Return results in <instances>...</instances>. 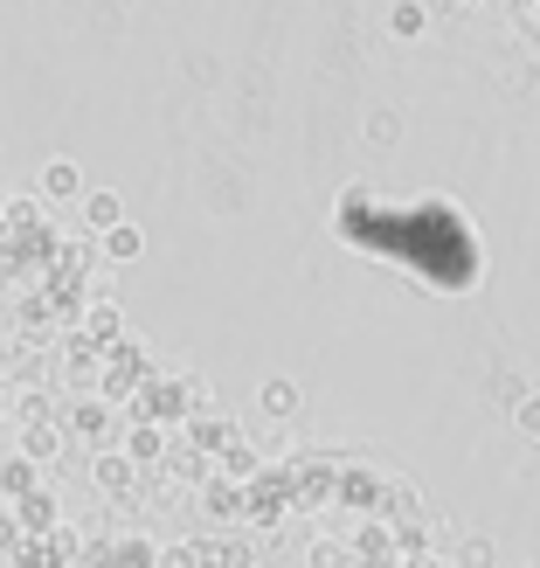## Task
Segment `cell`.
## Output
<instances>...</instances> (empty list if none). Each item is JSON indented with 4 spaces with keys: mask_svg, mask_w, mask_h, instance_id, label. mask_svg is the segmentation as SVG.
Returning a JSON list of instances; mask_svg holds the SVG:
<instances>
[{
    "mask_svg": "<svg viewBox=\"0 0 540 568\" xmlns=\"http://www.w3.org/2000/svg\"><path fill=\"white\" fill-rule=\"evenodd\" d=\"M139 250H146V236H139L132 222H111V230H104V257H111V264H132Z\"/></svg>",
    "mask_w": 540,
    "mask_h": 568,
    "instance_id": "cell-1",
    "label": "cell"
},
{
    "mask_svg": "<svg viewBox=\"0 0 540 568\" xmlns=\"http://www.w3.org/2000/svg\"><path fill=\"white\" fill-rule=\"evenodd\" d=\"M77 187H83V181H77L70 160H49V166H42V194H49V202H70Z\"/></svg>",
    "mask_w": 540,
    "mask_h": 568,
    "instance_id": "cell-2",
    "label": "cell"
},
{
    "mask_svg": "<svg viewBox=\"0 0 540 568\" xmlns=\"http://www.w3.org/2000/svg\"><path fill=\"white\" fill-rule=\"evenodd\" d=\"M83 215H91V230H111L125 209H119V194H91V202H83Z\"/></svg>",
    "mask_w": 540,
    "mask_h": 568,
    "instance_id": "cell-3",
    "label": "cell"
}]
</instances>
